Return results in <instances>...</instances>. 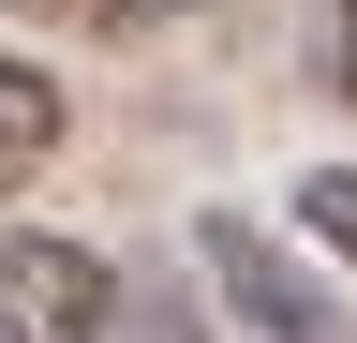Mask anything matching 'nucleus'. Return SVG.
<instances>
[{
	"label": "nucleus",
	"instance_id": "obj_1",
	"mask_svg": "<svg viewBox=\"0 0 357 343\" xmlns=\"http://www.w3.org/2000/svg\"><path fill=\"white\" fill-rule=\"evenodd\" d=\"M194 269H208V298H223L253 343H357V284H342L312 239L253 224V209H194Z\"/></svg>",
	"mask_w": 357,
	"mask_h": 343
},
{
	"label": "nucleus",
	"instance_id": "obj_2",
	"mask_svg": "<svg viewBox=\"0 0 357 343\" xmlns=\"http://www.w3.org/2000/svg\"><path fill=\"white\" fill-rule=\"evenodd\" d=\"M0 343H119V269L89 239L15 224L0 239Z\"/></svg>",
	"mask_w": 357,
	"mask_h": 343
},
{
	"label": "nucleus",
	"instance_id": "obj_5",
	"mask_svg": "<svg viewBox=\"0 0 357 343\" xmlns=\"http://www.w3.org/2000/svg\"><path fill=\"white\" fill-rule=\"evenodd\" d=\"M30 15H60V30H149V15H178V0H30Z\"/></svg>",
	"mask_w": 357,
	"mask_h": 343
},
{
	"label": "nucleus",
	"instance_id": "obj_6",
	"mask_svg": "<svg viewBox=\"0 0 357 343\" xmlns=\"http://www.w3.org/2000/svg\"><path fill=\"white\" fill-rule=\"evenodd\" d=\"M328 90L357 105V0H328Z\"/></svg>",
	"mask_w": 357,
	"mask_h": 343
},
{
	"label": "nucleus",
	"instance_id": "obj_4",
	"mask_svg": "<svg viewBox=\"0 0 357 343\" xmlns=\"http://www.w3.org/2000/svg\"><path fill=\"white\" fill-rule=\"evenodd\" d=\"M298 239L357 284V164H312V180H298Z\"/></svg>",
	"mask_w": 357,
	"mask_h": 343
},
{
	"label": "nucleus",
	"instance_id": "obj_3",
	"mask_svg": "<svg viewBox=\"0 0 357 343\" xmlns=\"http://www.w3.org/2000/svg\"><path fill=\"white\" fill-rule=\"evenodd\" d=\"M45 164H60V75L0 45V209H15V194L45 180Z\"/></svg>",
	"mask_w": 357,
	"mask_h": 343
}]
</instances>
